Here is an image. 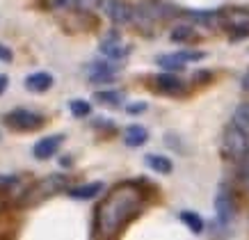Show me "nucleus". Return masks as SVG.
Wrapping results in <instances>:
<instances>
[{"mask_svg": "<svg viewBox=\"0 0 249 240\" xmlns=\"http://www.w3.org/2000/svg\"><path fill=\"white\" fill-rule=\"evenodd\" d=\"M156 87L160 92H165V94H181L183 92V83L178 75L174 74H160L156 75Z\"/></svg>", "mask_w": 249, "mask_h": 240, "instance_id": "12", "label": "nucleus"}, {"mask_svg": "<svg viewBox=\"0 0 249 240\" xmlns=\"http://www.w3.org/2000/svg\"><path fill=\"white\" fill-rule=\"evenodd\" d=\"M69 110H71L73 117H87V114L91 112V103L83 101V98H73V101L69 103Z\"/></svg>", "mask_w": 249, "mask_h": 240, "instance_id": "21", "label": "nucleus"}, {"mask_svg": "<svg viewBox=\"0 0 249 240\" xmlns=\"http://www.w3.org/2000/svg\"><path fill=\"white\" fill-rule=\"evenodd\" d=\"M62 190H69V176H64V174H51V176L37 181L35 185H30V188L25 190L18 203L21 206H35V203L44 202V199L57 195Z\"/></svg>", "mask_w": 249, "mask_h": 240, "instance_id": "2", "label": "nucleus"}, {"mask_svg": "<svg viewBox=\"0 0 249 240\" xmlns=\"http://www.w3.org/2000/svg\"><path fill=\"white\" fill-rule=\"evenodd\" d=\"M242 87H245V90L249 92V71L245 75H242Z\"/></svg>", "mask_w": 249, "mask_h": 240, "instance_id": "30", "label": "nucleus"}, {"mask_svg": "<svg viewBox=\"0 0 249 240\" xmlns=\"http://www.w3.org/2000/svg\"><path fill=\"white\" fill-rule=\"evenodd\" d=\"M144 199H146V192L135 181H124L119 185H114L96 208L94 229L98 238L110 240L112 236H117L142 210Z\"/></svg>", "mask_w": 249, "mask_h": 240, "instance_id": "1", "label": "nucleus"}, {"mask_svg": "<svg viewBox=\"0 0 249 240\" xmlns=\"http://www.w3.org/2000/svg\"><path fill=\"white\" fill-rule=\"evenodd\" d=\"M169 39L176 41V44H190V41H196L199 35L195 32L192 25H176V28L169 32Z\"/></svg>", "mask_w": 249, "mask_h": 240, "instance_id": "15", "label": "nucleus"}, {"mask_svg": "<svg viewBox=\"0 0 249 240\" xmlns=\"http://www.w3.org/2000/svg\"><path fill=\"white\" fill-rule=\"evenodd\" d=\"M238 181L242 188H249V153L238 163Z\"/></svg>", "mask_w": 249, "mask_h": 240, "instance_id": "23", "label": "nucleus"}, {"mask_svg": "<svg viewBox=\"0 0 249 240\" xmlns=\"http://www.w3.org/2000/svg\"><path fill=\"white\" fill-rule=\"evenodd\" d=\"M146 140H149V130L144 126H140V124L128 126L126 133H124V142L128 147H142V144H146Z\"/></svg>", "mask_w": 249, "mask_h": 240, "instance_id": "13", "label": "nucleus"}, {"mask_svg": "<svg viewBox=\"0 0 249 240\" xmlns=\"http://www.w3.org/2000/svg\"><path fill=\"white\" fill-rule=\"evenodd\" d=\"M121 67L112 60H98V62H89L85 67V74L89 78V83L94 85H106V83H114L117 75H119Z\"/></svg>", "mask_w": 249, "mask_h": 240, "instance_id": "4", "label": "nucleus"}, {"mask_svg": "<svg viewBox=\"0 0 249 240\" xmlns=\"http://www.w3.org/2000/svg\"><path fill=\"white\" fill-rule=\"evenodd\" d=\"M67 192L71 199H83V202H87V199H94L96 195L103 192V183H101V181H94V183H85V185L69 188Z\"/></svg>", "mask_w": 249, "mask_h": 240, "instance_id": "11", "label": "nucleus"}, {"mask_svg": "<svg viewBox=\"0 0 249 240\" xmlns=\"http://www.w3.org/2000/svg\"><path fill=\"white\" fill-rule=\"evenodd\" d=\"M124 92L119 90H103V92H96L94 94V101L96 103H103V105H121L124 103Z\"/></svg>", "mask_w": 249, "mask_h": 240, "instance_id": "16", "label": "nucleus"}, {"mask_svg": "<svg viewBox=\"0 0 249 240\" xmlns=\"http://www.w3.org/2000/svg\"><path fill=\"white\" fill-rule=\"evenodd\" d=\"M103 12V16H107L114 25H126L133 18V7L126 0H98V7Z\"/></svg>", "mask_w": 249, "mask_h": 240, "instance_id": "6", "label": "nucleus"}, {"mask_svg": "<svg viewBox=\"0 0 249 240\" xmlns=\"http://www.w3.org/2000/svg\"><path fill=\"white\" fill-rule=\"evenodd\" d=\"M233 126H238L240 130H245L249 135V103H245V105H240L238 110L233 112V121H231Z\"/></svg>", "mask_w": 249, "mask_h": 240, "instance_id": "19", "label": "nucleus"}, {"mask_svg": "<svg viewBox=\"0 0 249 240\" xmlns=\"http://www.w3.org/2000/svg\"><path fill=\"white\" fill-rule=\"evenodd\" d=\"M158 64L165 69L167 74H174V71H183V69H185V64H183V62H178L176 57H174V53H172V55H160Z\"/></svg>", "mask_w": 249, "mask_h": 240, "instance_id": "20", "label": "nucleus"}, {"mask_svg": "<svg viewBox=\"0 0 249 240\" xmlns=\"http://www.w3.org/2000/svg\"><path fill=\"white\" fill-rule=\"evenodd\" d=\"M53 75L46 74V71H37V74H30L25 78V90L32 92V94H44L53 87Z\"/></svg>", "mask_w": 249, "mask_h": 240, "instance_id": "10", "label": "nucleus"}, {"mask_svg": "<svg viewBox=\"0 0 249 240\" xmlns=\"http://www.w3.org/2000/svg\"><path fill=\"white\" fill-rule=\"evenodd\" d=\"M222 153L224 158L233 160V163H240L242 158L249 153V135L245 130H240L238 126L229 124L224 128V135H222Z\"/></svg>", "mask_w": 249, "mask_h": 240, "instance_id": "3", "label": "nucleus"}, {"mask_svg": "<svg viewBox=\"0 0 249 240\" xmlns=\"http://www.w3.org/2000/svg\"><path fill=\"white\" fill-rule=\"evenodd\" d=\"M62 142H64V135H48L32 147V153H35L37 160H48V158H53L60 151Z\"/></svg>", "mask_w": 249, "mask_h": 240, "instance_id": "9", "label": "nucleus"}, {"mask_svg": "<svg viewBox=\"0 0 249 240\" xmlns=\"http://www.w3.org/2000/svg\"><path fill=\"white\" fill-rule=\"evenodd\" d=\"M7 85H9V78L5 74L0 75V96H2V94H5V90H7Z\"/></svg>", "mask_w": 249, "mask_h": 240, "instance_id": "29", "label": "nucleus"}, {"mask_svg": "<svg viewBox=\"0 0 249 240\" xmlns=\"http://www.w3.org/2000/svg\"><path fill=\"white\" fill-rule=\"evenodd\" d=\"M249 37V25H231L229 28V39L231 41H238V39Z\"/></svg>", "mask_w": 249, "mask_h": 240, "instance_id": "25", "label": "nucleus"}, {"mask_svg": "<svg viewBox=\"0 0 249 240\" xmlns=\"http://www.w3.org/2000/svg\"><path fill=\"white\" fill-rule=\"evenodd\" d=\"M48 5L53 9H69V0H48Z\"/></svg>", "mask_w": 249, "mask_h": 240, "instance_id": "28", "label": "nucleus"}, {"mask_svg": "<svg viewBox=\"0 0 249 240\" xmlns=\"http://www.w3.org/2000/svg\"><path fill=\"white\" fill-rule=\"evenodd\" d=\"M98 7V0H69V9L76 12H91Z\"/></svg>", "mask_w": 249, "mask_h": 240, "instance_id": "24", "label": "nucleus"}, {"mask_svg": "<svg viewBox=\"0 0 249 240\" xmlns=\"http://www.w3.org/2000/svg\"><path fill=\"white\" fill-rule=\"evenodd\" d=\"M146 110V103H137V105H126V112L128 114H140Z\"/></svg>", "mask_w": 249, "mask_h": 240, "instance_id": "27", "label": "nucleus"}, {"mask_svg": "<svg viewBox=\"0 0 249 240\" xmlns=\"http://www.w3.org/2000/svg\"><path fill=\"white\" fill-rule=\"evenodd\" d=\"M146 165H149V169H153V172L158 174H172L174 165L172 160L165 156H156V153H151V156H146Z\"/></svg>", "mask_w": 249, "mask_h": 240, "instance_id": "17", "label": "nucleus"}, {"mask_svg": "<svg viewBox=\"0 0 249 240\" xmlns=\"http://www.w3.org/2000/svg\"><path fill=\"white\" fill-rule=\"evenodd\" d=\"M181 222L192 233H204V229H206L204 220L199 218V213H192V210H181Z\"/></svg>", "mask_w": 249, "mask_h": 240, "instance_id": "18", "label": "nucleus"}, {"mask_svg": "<svg viewBox=\"0 0 249 240\" xmlns=\"http://www.w3.org/2000/svg\"><path fill=\"white\" fill-rule=\"evenodd\" d=\"M2 192H5V190H2V188H0V195H2Z\"/></svg>", "mask_w": 249, "mask_h": 240, "instance_id": "31", "label": "nucleus"}, {"mask_svg": "<svg viewBox=\"0 0 249 240\" xmlns=\"http://www.w3.org/2000/svg\"><path fill=\"white\" fill-rule=\"evenodd\" d=\"M5 124L14 130H37V128L44 126V117L32 110H25V108H16L12 112L5 114Z\"/></svg>", "mask_w": 249, "mask_h": 240, "instance_id": "5", "label": "nucleus"}, {"mask_svg": "<svg viewBox=\"0 0 249 240\" xmlns=\"http://www.w3.org/2000/svg\"><path fill=\"white\" fill-rule=\"evenodd\" d=\"M185 16H188L190 21L195 23H201V25H215V23L222 21V12H217V9H195V12H185Z\"/></svg>", "mask_w": 249, "mask_h": 240, "instance_id": "14", "label": "nucleus"}, {"mask_svg": "<svg viewBox=\"0 0 249 240\" xmlns=\"http://www.w3.org/2000/svg\"><path fill=\"white\" fill-rule=\"evenodd\" d=\"M98 51H101V55L106 57V60H112V62H121L126 60L130 55V44H126V41H121L119 32H112V35H107L103 41H101V46H98Z\"/></svg>", "mask_w": 249, "mask_h": 240, "instance_id": "7", "label": "nucleus"}, {"mask_svg": "<svg viewBox=\"0 0 249 240\" xmlns=\"http://www.w3.org/2000/svg\"><path fill=\"white\" fill-rule=\"evenodd\" d=\"M215 210H217V222L219 224H229L238 213V202L235 195L227 188H219L217 197H215Z\"/></svg>", "mask_w": 249, "mask_h": 240, "instance_id": "8", "label": "nucleus"}, {"mask_svg": "<svg viewBox=\"0 0 249 240\" xmlns=\"http://www.w3.org/2000/svg\"><path fill=\"white\" fill-rule=\"evenodd\" d=\"M174 57L178 62H183V64H188V62H201L206 57V53L201 51H178L174 53Z\"/></svg>", "mask_w": 249, "mask_h": 240, "instance_id": "22", "label": "nucleus"}, {"mask_svg": "<svg viewBox=\"0 0 249 240\" xmlns=\"http://www.w3.org/2000/svg\"><path fill=\"white\" fill-rule=\"evenodd\" d=\"M14 60V53L9 51L5 44H0V62H12Z\"/></svg>", "mask_w": 249, "mask_h": 240, "instance_id": "26", "label": "nucleus"}]
</instances>
